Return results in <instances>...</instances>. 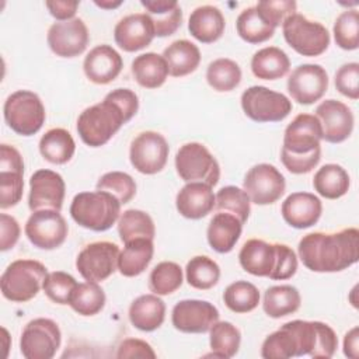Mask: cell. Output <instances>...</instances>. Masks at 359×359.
I'll return each mask as SVG.
<instances>
[{
    "label": "cell",
    "instance_id": "52",
    "mask_svg": "<svg viewBox=\"0 0 359 359\" xmlns=\"http://www.w3.org/2000/svg\"><path fill=\"white\" fill-rule=\"evenodd\" d=\"M338 348V338L334 330L321 321H317V344L310 355L311 358H331Z\"/></svg>",
    "mask_w": 359,
    "mask_h": 359
},
{
    "label": "cell",
    "instance_id": "49",
    "mask_svg": "<svg viewBox=\"0 0 359 359\" xmlns=\"http://www.w3.org/2000/svg\"><path fill=\"white\" fill-rule=\"evenodd\" d=\"M76 286L77 280L70 273L63 271H55L48 273L42 289L48 299L53 303L69 304Z\"/></svg>",
    "mask_w": 359,
    "mask_h": 359
},
{
    "label": "cell",
    "instance_id": "43",
    "mask_svg": "<svg viewBox=\"0 0 359 359\" xmlns=\"http://www.w3.org/2000/svg\"><path fill=\"white\" fill-rule=\"evenodd\" d=\"M206 80L208 84L219 93L231 91L241 81V69L234 60L219 57L209 63L206 70Z\"/></svg>",
    "mask_w": 359,
    "mask_h": 359
},
{
    "label": "cell",
    "instance_id": "48",
    "mask_svg": "<svg viewBox=\"0 0 359 359\" xmlns=\"http://www.w3.org/2000/svg\"><path fill=\"white\" fill-rule=\"evenodd\" d=\"M97 189L114 195L121 202V205H125L130 202L136 195V182L126 172L111 171L100 177L97 181Z\"/></svg>",
    "mask_w": 359,
    "mask_h": 359
},
{
    "label": "cell",
    "instance_id": "29",
    "mask_svg": "<svg viewBox=\"0 0 359 359\" xmlns=\"http://www.w3.org/2000/svg\"><path fill=\"white\" fill-rule=\"evenodd\" d=\"M140 4L153 22L156 36H170L181 27L182 11L175 0H142Z\"/></svg>",
    "mask_w": 359,
    "mask_h": 359
},
{
    "label": "cell",
    "instance_id": "39",
    "mask_svg": "<svg viewBox=\"0 0 359 359\" xmlns=\"http://www.w3.org/2000/svg\"><path fill=\"white\" fill-rule=\"evenodd\" d=\"M69 306L80 316H95L105 306V293L97 282L86 280L83 283H77Z\"/></svg>",
    "mask_w": 359,
    "mask_h": 359
},
{
    "label": "cell",
    "instance_id": "22",
    "mask_svg": "<svg viewBox=\"0 0 359 359\" xmlns=\"http://www.w3.org/2000/svg\"><path fill=\"white\" fill-rule=\"evenodd\" d=\"M154 36L153 22L146 13L129 14L121 18L114 29L115 42L125 52H136L149 46Z\"/></svg>",
    "mask_w": 359,
    "mask_h": 359
},
{
    "label": "cell",
    "instance_id": "20",
    "mask_svg": "<svg viewBox=\"0 0 359 359\" xmlns=\"http://www.w3.org/2000/svg\"><path fill=\"white\" fill-rule=\"evenodd\" d=\"M48 45L60 57L81 55L88 45V29L81 18L57 21L48 29Z\"/></svg>",
    "mask_w": 359,
    "mask_h": 359
},
{
    "label": "cell",
    "instance_id": "25",
    "mask_svg": "<svg viewBox=\"0 0 359 359\" xmlns=\"http://www.w3.org/2000/svg\"><path fill=\"white\" fill-rule=\"evenodd\" d=\"M213 187L203 182H187L175 198V206L181 216L198 220L208 216L215 208Z\"/></svg>",
    "mask_w": 359,
    "mask_h": 359
},
{
    "label": "cell",
    "instance_id": "51",
    "mask_svg": "<svg viewBox=\"0 0 359 359\" xmlns=\"http://www.w3.org/2000/svg\"><path fill=\"white\" fill-rule=\"evenodd\" d=\"M335 88L351 100L359 98V63L351 62L342 65L334 77Z\"/></svg>",
    "mask_w": 359,
    "mask_h": 359
},
{
    "label": "cell",
    "instance_id": "7",
    "mask_svg": "<svg viewBox=\"0 0 359 359\" xmlns=\"http://www.w3.org/2000/svg\"><path fill=\"white\" fill-rule=\"evenodd\" d=\"M3 114L8 128L21 136L38 133L46 118L39 95L29 90H18L10 94L4 102Z\"/></svg>",
    "mask_w": 359,
    "mask_h": 359
},
{
    "label": "cell",
    "instance_id": "32",
    "mask_svg": "<svg viewBox=\"0 0 359 359\" xmlns=\"http://www.w3.org/2000/svg\"><path fill=\"white\" fill-rule=\"evenodd\" d=\"M290 60L285 50L276 46H266L257 50L251 59V72L261 80H278L287 74Z\"/></svg>",
    "mask_w": 359,
    "mask_h": 359
},
{
    "label": "cell",
    "instance_id": "44",
    "mask_svg": "<svg viewBox=\"0 0 359 359\" xmlns=\"http://www.w3.org/2000/svg\"><path fill=\"white\" fill-rule=\"evenodd\" d=\"M184 280L182 269L177 262L163 261L149 275V289L154 294L167 296L181 287Z\"/></svg>",
    "mask_w": 359,
    "mask_h": 359
},
{
    "label": "cell",
    "instance_id": "11",
    "mask_svg": "<svg viewBox=\"0 0 359 359\" xmlns=\"http://www.w3.org/2000/svg\"><path fill=\"white\" fill-rule=\"evenodd\" d=\"M62 342L59 325L50 318H34L22 330L20 351L27 359H50Z\"/></svg>",
    "mask_w": 359,
    "mask_h": 359
},
{
    "label": "cell",
    "instance_id": "54",
    "mask_svg": "<svg viewBox=\"0 0 359 359\" xmlns=\"http://www.w3.org/2000/svg\"><path fill=\"white\" fill-rule=\"evenodd\" d=\"M20 238V224L18 222L7 215H0V250L7 251L13 248Z\"/></svg>",
    "mask_w": 359,
    "mask_h": 359
},
{
    "label": "cell",
    "instance_id": "55",
    "mask_svg": "<svg viewBox=\"0 0 359 359\" xmlns=\"http://www.w3.org/2000/svg\"><path fill=\"white\" fill-rule=\"evenodd\" d=\"M80 1L77 0H48L45 3L50 15L59 21L72 20L77 11Z\"/></svg>",
    "mask_w": 359,
    "mask_h": 359
},
{
    "label": "cell",
    "instance_id": "28",
    "mask_svg": "<svg viewBox=\"0 0 359 359\" xmlns=\"http://www.w3.org/2000/svg\"><path fill=\"white\" fill-rule=\"evenodd\" d=\"M241 230L243 223L234 215L217 212L210 219L206 230L208 243L216 252H230L238 241Z\"/></svg>",
    "mask_w": 359,
    "mask_h": 359
},
{
    "label": "cell",
    "instance_id": "35",
    "mask_svg": "<svg viewBox=\"0 0 359 359\" xmlns=\"http://www.w3.org/2000/svg\"><path fill=\"white\" fill-rule=\"evenodd\" d=\"M76 151V143L69 130L53 128L45 132L39 140V153L52 164H66Z\"/></svg>",
    "mask_w": 359,
    "mask_h": 359
},
{
    "label": "cell",
    "instance_id": "13",
    "mask_svg": "<svg viewBox=\"0 0 359 359\" xmlns=\"http://www.w3.org/2000/svg\"><path fill=\"white\" fill-rule=\"evenodd\" d=\"M24 230L29 243L41 250H55L60 247L69 233L65 217L60 212L52 209L32 212Z\"/></svg>",
    "mask_w": 359,
    "mask_h": 359
},
{
    "label": "cell",
    "instance_id": "6",
    "mask_svg": "<svg viewBox=\"0 0 359 359\" xmlns=\"http://www.w3.org/2000/svg\"><path fill=\"white\" fill-rule=\"evenodd\" d=\"M48 276L46 266L35 259H17L3 272L0 279L3 296L14 303L34 299L43 287Z\"/></svg>",
    "mask_w": 359,
    "mask_h": 359
},
{
    "label": "cell",
    "instance_id": "38",
    "mask_svg": "<svg viewBox=\"0 0 359 359\" xmlns=\"http://www.w3.org/2000/svg\"><path fill=\"white\" fill-rule=\"evenodd\" d=\"M209 344L212 355L216 358H233L240 349V330L229 321H216L209 330Z\"/></svg>",
    "mask_w": 359,
    "mask_h": 359
},
{
    "label": "cell",
    "instance_id": "37",
    "mask_svg": "<svg viewBox=\"0 0 359 359\" xmlns=\"http://www.w3.org/2000/svg\"><path fill=\"white\" fill-rule=\"evenodd\" d=\"M118 233L125 243L135 238H154L156 227L149 213L139 209H128L118 219Z\"/></svg>",
    "mask_w": 359,
    "mask_h": 359
},
{
    "label": "cell",
    "instance_id": "40",
    "mask_svg": "<svg viewBox=\"0 0 359 359\" xmlns=\"http://www.w3.org/2000/svg\"><path fill=\"white\" fill-rule=\"evenodd\" d=\"M236 29L240 38L248 43H262L275 34V28L262 20L255 7H248L238 14Z\"/></svg>",
    "mask_w": 359,
    "mask_h": 359
},
{
    "label": "cell",
    "instance_id": "9",
    "mask_svg": "<svg viewBox=\"0 0 359 359\" xmlns=\"http://www.w3.org/2000/svg\"><path fill=\"white\" fill-rule=\"evenodd\" d=\"M175 170L185 182H203L215 187L220 178V165L202 143L182 144L175 154Z\"/></svg>",
    "mask_w": 359,
    "mask_h": 359
},
{
    "label": "cell",
    "instance_id": "8",
    "mask_svg": "<svg viewBox=\"0 0 359 359\" xmlns=\"http://www.w3.org/2000/svg\"><path fill=\"white\" fill-rule=\"evenodd\" d=\"M282 31L287 45L302 56H320L330 45L328 29L297 13L283 21Z\"/></svg>",
    "mask_w": 359,
    "mask_h": 359
},
{
    "label": "cell",
    "instance_id": "31",
    "mask_svg": "<svg viewBox=\"0 0 359 359\" xmlns=\"http://www.w3.org/2000/svg\"><path fill=\"white\" fill-rule=\"evenodd\" d=\"M154 254L153 240L150 238H135L125 243L118 257V271L126 278L140 275L151 262Z\"/></svg>",
    "mask_w": 359,
    "mask_h": 359
},
{
    "label": "cell",
    "instance_id": "47",
    "mask_svg": "<svg viewBox=\"0 0 359 359\" xmlns=\"http://www.w3.org/2000/svg\"><path fill=\"white\" fill-rule=\"evenodd\" d=\"M335 43L345 50H355L359 46V14L353 10L342 11L334 22Z\"/></svg>",
    "mask_w": 359,
    "mask_h": 359
},
{
    "label": "cell",
    "instance_id": "4",
    "mask_svg": "<svg viewBox=\"0 0 359 359\" xmlns=\"http://www.w3.org/2000/svg\"><path fill=\"white\" fill-rule=\"evenodd\" d=\"M238 261L245 272L272 280L289 279L297 271V257L289 245L259 238H251L243 244Z\"/></svg>",
    "mask_w": 359,
    "mask_h": 359
},
{
    "label": "cell",
    "instance_id": "5",
    "mask_svg": "<svg viewBox=\"0 0 359 359\" xmlns=\"http://www.w3.org/2000/svg\"><path fill=\"white\" fill-rule=\"evenodd\" d=\"M121 206V202L105 191H84L73 198L70 216L84 229L105 231L119 219Z\"/></svg>",
    "mask_w": 359,
    "mask_h": 359
},
{
    "label": "cell",
    "instance_id": "56",
    "mask_svg": "<svg viewBox=\"0 0 359 359\" xmlns=\"http://www.w3.org/2000/svg\"><path fill=\"white\" fill-rule=\"evenodd\" d=\"M344 353L348 358L356 359L359 353V328L353 327L344 337Z\"/></svg>",
    "mask_w": 359,
    "mask_h": 359
},
{
    "label": "cell",
    "instance_id": "24",
    "mask_svg": "<svg viewBox=\"0 0 359 359\" xmlns=\"http://www.w3.org/2000/svg\"><path fill=\"white\" fill-rule=\"evenodd\" d=\"M323 212V203L311 192H293L280 206L283 220L294 229H307L314 226Z\"/></svg>",
    "mask_w": 359,
    "mask_h": 359
},
{
    "label": "cell",
    "instance_id": "18",
    "mask_svg": "<svg viewBox=\"0 0 359 359\" xmlns=\"http://www.w3.org/2000/svg\"><path fill=\"white\" fill-rule=\"evenodd\" d=\"M24 161L20 151L10 144L0 146V208L15 206L24 191Z\"/></svg>",
    "mask_w": 359,
    "mask_h": 359
},
{
    "label": "cell",
    "instance_id": "19",
    "mask_svg": "<svg viewBox=\"0 0 359 359\" xmlns=\"http://www.w3.org/2000/svg\"><path fill=\"white\" fill-rule=\"evenodd\" d=\"M65 180L52 170H38L29 178L28 206L31 212L52 209L60 212L65 199Z\"/></svg>",
    "mask_w": 359,
    "mask_h": 359
},
{
    "label": "cell",
    "instance_id": "27",
    "mask_svg": "<svg viewBox=\"0 0 359 359\" xmlns=\"http://www.w3.org/2000/svg\"><path fill=\"white\" fill-rule=\"evenodd\" d=\"M165 318V304L158 294L147 293L136 297L129 307L130 324L144 332H151L161 327Z\"/></svg>",
    "mask_w": 359,
    "mask_h": 359
},
{
    "label": "cell",
    "instance_id": "33",
    "mask_svg": "<svg viewBox=\"0 0 359 359\" xmlns=\"http://www.w3.org/2000/svg\"><path fill=\"white\" fill-rule=\"evenodd\" d=\"M132 74L142 87L158 88L167 80L168 67L163 55L146 52L133 59Z\"/></svg>",
    "mask_w": 359,
    "mask_h": 359
},
{
    "label": "cell",
    "instance_id": "26",
    "mask_svg": "<svg viewBox=\"0 0 359 359\" xmlns=\"http://www.w3.org/2000/svg\"><path fill=\"white\" fill-rule=\"evenodd\" d=\"M226 28L223 13L215 6L196 7L188 20L189 34L202 43H212L220 39Z\"/></svg>",
    "mask_w": 359,
    "mask_h": 359
},
{
    "label": "cell",
    "instance_id": "14",
    "mask_svg": "<svg viewBox=\"0 0 359 359\" xmlns=\"http://www.w3.org/2000/svg\"><path fill=\"white\" fill-rule=\"evenodd\" d=\"M168 143L163 135L153 130L139 133L130 143V164L142 174L153 175L160 172L168 158Z\"/></svg>",
    "mask_w": 359,
    "mask_h": 359
},
{
    "label": "cell",
    "instance_id": "57",
    "mask_svg": "<svg viewBox=\"0 0 359 359\" xmlns=\"http://www.w3.org/2000/svg\"><path fill=\"white\" fill-rule=\"evenodd\" d=\"M94 3L101 8H115V7H119L122 4L121 0H118V1H98V0H95Z\"/></svg>",
    "mask_w": 359,
    "mask_h": 359
},
{
    "label": "cell",
    "instance_id": "15",
    "mask_svg": "<svg viewBox=\"0 0 359 359\" xmlns=\"http://www.w3.org/2000/svg\"><path fill=\"white\" fill-rule=\"evenodd\" d=\"M286 181L282 172L272 164L261 163L248 170L243 189L255 205L275 203L285 194Z\"/></svg>",
    "mask_w": 359,
    "mask_h": 359
},
{
    "label": "cell",
    "instance_id": "36",
    "mask_svg": "<svg viewBox=\"0 0 359 359\" xmlns=\"http://www.w3.org/2000/svg\"><path fill=\"white\" fill-rule=\"evenodd\" d=\"M351 180L346 170L338 164H324L313 178L314 191L325 199H338L349 191Z\"/></svg>",
    "mask_w": 359,
    "mask_h": 359
},
{
    "label": "cell",
    "instance_id": "30",
    "mask_svg": "<svg viewBox=\"0 0 359 359\" xmlns=\"http://www.w3.org/2000/svg\"><path fill=\"white\" fill-rule=\"evenodd\" d=\"M163 57L172 77H184L196 70L201 63L199 48L188 39L171 42L163 52Z\"/></svg>",
    "mask_w": 359,
    "mask_h": 359
},
{
    "label": "cell",
    "instance_id": "42",
    "mask_svg": "<svg viewBox=\"0 0 359 359\" xmlns=\"http://www.w3.org/2000/svg\"><path fill=\"white\" fill-rule=\"evenodd\" d=\"M261 356L264 359H287L300 356L296 335L286 325V323L264 339L261 346Z\"/></svg>",
    "mask_w": 359,
    "mask_h": 359
},
{
    "label": "cell",
    "instance_id": "41",
    "mask_svg": "<svg viewBox=\"0 0 359 359\" xmlns=\"http://www.w3.org/2000/svg\"><path fill=\"white\" fill-rule=\"evenodd\" d=\"M185 276L189 286L199 290H208L219 282L220 266L215 259L206 255H196L188 261Z\"/></svg>",
    "mask_w": 359,
    "mask_h": 359
},
{
    "label": "cell",
    "instance_id": "1",
    "mask_svg": "<svg viewBox=\"0 0 359 359\" xmlns=\"http://www.w3.org/2000/svg\"><path fill=\"white\" fill-rule=\"evenodd\" d=\"M139 109V98L129 88H115L105 98L86 108L77 118L80 139L90 147H100L129 122Z\"/></svg>",
    "mask_w": 359,
    "mask_h": 359
},
{
    "label": "cell",
    "instance_id": "10",
    "mask_svg": "<svg viewBox=\"0 0 359 359\" xmlns=\"http://www.w3.org/2000/svg\"><path fill=\"white\" fill-rule=\"evenodd\" d=\"M244 114L259 123L283 121L292 111L290 100L264 86H252L241 94Z\"/></svg>",
    "mask_w": 359,
    "mask_h": 359
},
{
    "label": "cell",
    "instance_id": "3",
    "mask_svg": "<svg viewBox=\"0 0 359 359\" xmlns=\"http://www.w3.org/2000/svg\"><path fill=\"white\" fill-rule=\"evenodd\" d=\"M323 130L311 114H299L285 129L280 161L292 174L310 172L321 158Z\"/></svg>",
    "mask_w": 359,
    "mask_h": 359
},
{
    "label": "cell",
    "instance_id": "23",
    "mask_svg": "<svg viewBox=\"0 0 359 359\" xmlns=\"http://www.w3.org/2000/svg\"><path fill=\"white\" fill-rule=\"evenodd\" d=\"M123 62L121 55L111 45L94 46L83 62V70L86 77L94 84H108L114 81L121 70Z\"/></svg>",
    "mask_w": 359,
    "mask_h": 359
},
{
    "label": "cell",
    "instance_id": "12",
    "mask_svg": "<svg viewBox=\"0 0 359 359\" xmlns=\"http://www.w3.org/2000/svg\"><path fill=\"white\" fill-rule=\"evenodd\" d=\"M119 248L111 241H95L86 245L76 258L79 273L90 282H102L118 269Z\"/></svg>",
    "mask_w": 359,
    "mask_h": 359
},
{
    "label": "cell",
    "instance_id": "53",
    "mask_svg": "<svg viewBox=\"0 0 359 359\" xmlns=\"http://www.w3.org/2000/svg\"><path fill=\"white\" fill-rule=\"evenodd\" d=\"M116 358H150L154 359L156 358V352L153 351V348L150 346V344H147L143 339H137V338H128L123 339L116 351Z\"/></svg>",
    "mask_w": 359,
    "mask_h": 359
},
{
    "label": "cell",
    "instance_id": "45",
    "mask_svg": "<svg viewBox=\"0 0 359 359\" xmlns=\"http://www.w3.org/2000/svg\"><path fill=\"white\" fill-rule=\"evenodd\" d=\"M223 302L226 307L234 313H250L259 303V292L251 282L236 280L223 292Z\"/></svg>",
    "mask_w": 359,
    "mask_h": 359
},
{
    "label": "cell",
    "instance_id": "46",
    "mask_svg": "<svg viewBox=\"0 0 359 359\" xmlns=\"http://www.w3.org/2000/svg\"><path fill=\"white\" fill-rule=\"evenodd\" d=\"M251 201L247 192L238 187L227 185L215 195V208L217 212L234 215L243 224L247 222L251 210Z\"/></svg>",
    "mask_w": 359,
    "mask_h": 359
},
{
    "label": "cell",
    "instance_id": "34",
    "mask_svg": "<svg viewBox=\"0 0 359 359\" xmlns=\"http://www.w3.org/2000/svg\"><path fill=\"white\" fill-rule=\"evenodd\" d=\"M302 297L299 290L292 285L271 286L264 293L262 309L268 317L280 318L299 310Z\"/></svg>",
    "mask_w": 359,
    "mask_h": 359
},
{
    "label": "cell",
    "instance_id": "2",
    "mask_svg": "<svg viewBox=\"0 0 359 359\" xmlns=\"http://www.w3.org/2000/svg\"><path fill=\"white\" fill-rule=\"evenodd\" d=\"M359 231L348 227L337 233H309L297 245L299 258L313 272H341L358 262Z\"/></svg>",
    "mask_w": 359,
    "mask_h": 359
},
{
    "label": "cell",
    "instance_id": "16",
    "mask_svg": "<svg viewBox=\"0 0 359 359\" xmlns=\"http://www.w3.org/2000/svg\"><path fill=\"white\" fill-rule=\"evenodd\" d=\"M328 88V74L320 65L304 63L292 70L287 79V91L293 101L310 105L325 94Z\"/></svg>",
    "mask_w": 359,
    "mask_h": 359
},
{
    "label": "cell",
    "instance_id": "50",
    "mask_svg": "<svg viewBox=\"0 0 359 359\" xmlns=\"http://www.w3.org/2000/svg\"><path fill=\"white\" fill-rule=\"evenodd\" d=\"M296 1L293 0H265L259 1L255 8L262 20L273 28L283 24V21L296 13Z\"/></svg>",
    "mask_w": 359,
    "mask_h": 359
},
{
    "label": "cell",
    "instance_id": "17",
    "mask_svg": "<svg viewBox=\"0 0 359 359\" xmlns=\"http://www.w3.org/2000/svg\"><path fill=\"white\" fill-rule=\"evenodd\" d=\"M219 320V310L210 302L185 299L178 302L171 311L175 330L185 334H203Z\"/></svg>",
    "mask_w": 359,
    "mask_h": 359
},
{
    "label": "cell",
    "instance_id": "21",
    "mask_svg": "<svg viewBox=\"0 0 359 359\" xmlns=\"http://www.w3.org/2000/svg\"><path fill=\"white\" fill-rule=\"evenodd\" d=\"M316 116L321 125L323 139L328 143H341L353 130V114L346 104L338 100L323 101L316 108Z\"/></svg>",
    "mask_w": 359,
    "mask_h": 359
}]
</instances>
